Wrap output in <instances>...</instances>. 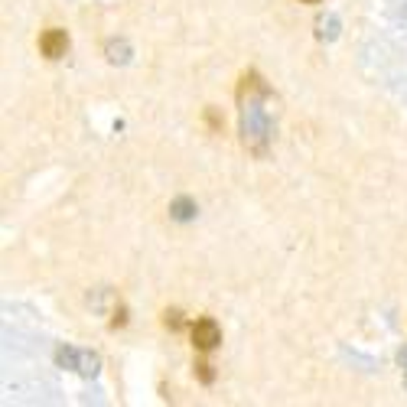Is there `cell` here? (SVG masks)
<instances>
[{
  "label": "cell",
  "instance_id": "5b68a950",
  "mask_svg": "<svg viewBox=\"0 0 407 407\" xmlns=\"http://www.w3.org/2000/svg\"><path fill=\"white\" fill-rule=\"evenodd\" d=\"M167 326H169V329H183V316H179L176 310L167 313Z\"/></svg>",
  "mask_w": 407,
  "mask_h": 407
},
{
  "label": "cell",
  "instance_id": "7a4b0ae2",
  "mask_svg": "<svg viewBox=\"0 0 407 407\" xmlns=\"http://www.w3.org/2000/svg\"><path fill=\"white\" fill-rule=\"evenodd\" d=\"M39 53H43L46 59H63V56L69 53V36H65V30H46V33L39 36Z\"/></svg>",
  "mask_w": 407,
  "mask_h": 407
},
{
  "label": "cell",
  "instance_id": "3957f363",
  "mask_svg": "<svg viewBox=\"0 0 407 407\" xmlns=\"http://www.w3.org/2000/svg\"><path fill=\"white\" fill-rule=\"evenodd\" d=\"M169 212H173V219H179V221H186V219H193V212H195V205L189 202V199H176V202L169 205Z\"/></svg>",
  "mask_w": 407,
  "mask_h": 407
},
{
  "label": "cell",
  "instance_id": "6da1fadb",
  "mask_svg": "<svg viewBox=\"0 0 407 407\" xmlns=\"http://www.w3.org/2000/svg\"><path fill=\"white\" fill-rule=\"evenodd\" d=\"M221 342V329H219V323L215 319H199L193 326V345L199 349V352H212L215 345Z\"/></svg>",
  "mask_w": 407,
  "mask_h": 407
},
{
  "label": "cell",
  "instance_id": "8992f818",
  "mask_svg": "<svg viewBox=\"0 0 407 407\" xmlns=\"http://www.w3.org/2000/svg\"><path fill=\"white\" fill-rule=\"evenodd\" d=\"M401 365H407V349L401 352ZM404 385H407V368H404Z\"/></svg>",
  "mask_w": 407,
  "mask_h": 407
},
{
  "label": "cell",
  "instance_id": "277c9868",
  "mask_svg": "<svg viewBox=\"0 0 407 407\" xmlns=\"http://www.w3.org/2000/svg\"><path fill=\"white\" fill-rule=\"evenodd\" d=\"M195 375H199V381H205V385H209V381L215 378V375H212V365H205V362L195 365Z\"/></svg>",
  "mask_w": 407,
  "mask_h": 407
},
{
  "label": "cell",
  "instance_id": "52a82bcc",
  "mask_svg": "<svg viewBox=\"0 0 407 407\" xmlns=\"http://www.w3.org/2000/svg\"><path fill=\"white\" fill-rule=\"evenodd\" d=\"M303 4H319V0H303Z\"/></svg>",
  "mask_w": 407,
  "mask_h": 407
}]
</instances>
